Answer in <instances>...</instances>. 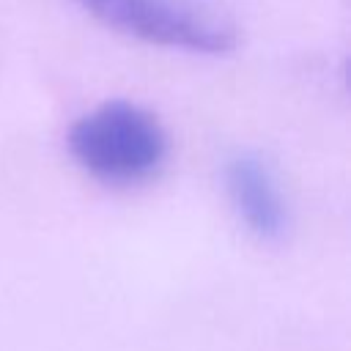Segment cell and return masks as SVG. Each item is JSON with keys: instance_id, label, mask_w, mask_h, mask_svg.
Segmentation results:
<instances>
[{"instance_id": "obj_3", "label": "cell", "mask_w": 351, "mask_h": 351, "mask_svg": "<svg viewBox=\"0 0 351 351\" xmlns=\"http://www.w3.org/2000/svg\"><path fill=\"white\" fill-rule=\"evenodd\" d=\"M225 192L241 225L266 241L282 239L288 230V200L277 173L258 154H236L225 162Z\"/></svg>"}, {"instance_id": "obj_1", "label": "cell", "mask_w": 351, "mask_h": 351, "mask_svg": "<svg viewBox=\"0 0 351 351\" xmlns=\"http://www.w3.org/2000/svg\"><path fill=\"white\" fill-rule=\"evenodd\" d=\"M71 159L96 181L132 186L156 176L170 140L162 121L126 99H110L80 115L66 134Z\"/></svg>"}, {"instance_id": "obj_2", "label": "cell", "mask_w": 351, "mask_h": 351, "mask_svg": "<svg viewBox=\"0 0 351 351\" xmlns=\"http://www.w3.org/2000/svg\"><path fill=\"white\" fill-rule=\"evenodd\" d=\"M101 25L145 44L225 55L236 49L233 22L206 0H74Z\"/></svg>"}]
</instances>
